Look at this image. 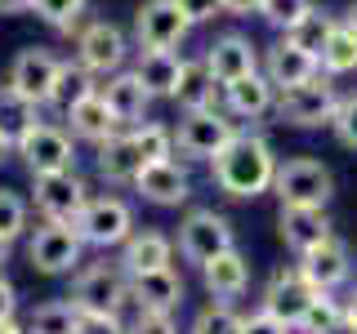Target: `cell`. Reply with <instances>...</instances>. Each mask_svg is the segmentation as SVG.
Listing matches in <instances>:
<instances>
[{
	"mask_svg": "<svg viewBox=\"0 0 357 334\" xmlns=\"http://www.w3.org/2000/svg\"><path fill=\"white\" fill-rule=\"evenodd\" d=\"M277 165L282 161H277L273 143H268L264 134L241 129L237 138L210 161V183H215L223 196H232V200H255V196L273 192Z\"/></svg>",
	"mask_w": 357,
	"mask_h": 334,
	"instance_id": "1",
	"label": "cell"
},
{
	"mask_svg": "<svg viewBox=\"0 0 357 334\" xmlns=\"http://www.w3.org/2000/svg\"><path fill=\"white\" fill-rule=\"evenodd\" d=\"M63 72H67V58H63V54L45 49V45H27V49H18V54H14L5 85L14 89L18 98H27L31 107H50V103H54V94H59Z\"/></svg>",
	"mask_w": 357,
	"mask_h": 334,
	"instance_id": "2",
	"label": "cell"
},
{
	"mask_svg": "<svg viewBox=\"0 0 357 334\" xmlns=\"http://www.w3.org/2000/svg\"><path fill=\"white\" fill-rule=\"evenodd\" d=\"M237 134H241V125L223 107L183 111V116H178V125H174V156H183V161H206L210 165L232 138H237Z\"/></svg>",
	"mask_w": 357,
	"mask_h": 334,
	"instance_id": "3",
	"label": "cell"
},
{
	"mask_svg": "<svg viewBox=\"0 0 357 334\" xmlns=\"http://www.w3.org/2000/svg\"><path fill=\"white\" fill-rule=\"evenodd\" d=\"M72 299L81 312H98V317H121V308L130 303V276L121 272V263H81L72 276Z\"/></svg>",
	"mask_w": 357,
	"mask_h": 334,
	"instance_id": "4",
	"label": "cell"
},
{
	"mask_svg": "<svg viewBox=\"0 0 357 334\" xmlns=\"http://www.w3.org/2000/svg\"><path fill=\"white\" fill-rule=\"evenodd\" d=\"M273 192L282 205H304V209H326L335 196V174L317 156H290L286 165H277Z\"/></svg>",
	"mask_w": 357,
	"mask_h": 334,
	"instance_id": "5",
	"label": "cell"
},
{
	"mask_svg": "<svg viewBox=\"0 0 357 334\" xmlns=\"http://www.w3.org/2000/svg\"><path fill=\"white\" fill-rule=\"evenodd\" d=\"M126 58H130V36L116 22L94 18V22L76 27V67H85L94 81H107V76L126 72Z\"/></svg>",
	"mask_w": 357,
	"mask_h": 334,
	"instance_id": "6",
	"label": "cell"
},
{
	"mask_svg": "<svg viewBox=\"0 0 357 334\" xmlns=\"http://www.w3.org/2000/svg\"><path fill=\"white\" fill-rule=\"evenodd\" d=\"M237 245V232H232V223L228 214H219V209H188L183 223H178V241H174V250H178V259L183 263H197V267H206L210 259H219L223 250H232Z\"/></svg>",
	"mask_w": 357,
	"mask_h": 334,
	"instance_id": "7",
	"label": "cell"
},
{
	"mask_svg": "<svg viewBox=\"0 0 357 334\" xmlns=\"http://www.w3.org/2000/svg\"><path fill=\"white\" fill-rule=\"evenodd\" d=\"M14 156L27 165L31 178H40V174H63V170H76V138L67 134V125L36 120V125H31V129L14 143Z\"/></svg>",
	"mask_w": 357,
	"mask_h": 334,
	"instance_id": "8",
	"label": "cell"
},
{
	"mask_svg": "<svg viewBox=\"0 0 357 334\" xmlns=\"http://www.w3.org/2000/svg\"><path fill=\"white\" fill-rule=\"evenodd\" d=\"M340 98L344 94L335 89V81H331L326 72H317L312 81L277 94V116H282L286 125H295V129H321V125H331V120H335Z\"/></svg>",
	"mask_w": 357,
	"mask_h": 334,
	"instance_id": "9",
	"label": "cell"
},
{
	"mask_svg": "<svg viewBox=\"0 0 357 334\" xmlns=\"http://www.w3.org/2000/svg\"><path fill=\"white\" fill-rule=\"evenodd\" d=\"M76 232H81V241L89 250H121L130 237H134V209L126 196H89V205L81 209V218H76Z\"/></svg>",
	"mask_w": 357,
	"mask_h": 334,
	"instance_id": "10",
	"label": "cell"
},
{
	"mask_svg": "<svg viewBox=\"0 0 357 334\" xmlns=\"http://www.w3.org/2000/svg\"><path fill=\"white\" fill-rule=\"evenodd\" d=\"M85 250L89 245L81 241L76 223H40L27 241V259L40 276H67L85 263Z\"/></svg>",
	"mask_w": 357,
	"mask_h": 334,
	"instance_id": "11",
	"label": "cell"
},
{
	"mask_svg": "<svg viewBox=\"0 0 357 334\" xmlns=\"http://www.w3.org/2000/svg\"><path fill=\"white\" fill-rule=\"evenodd\" d=\"M31 205L45 223H76L81 209L89 205V183L76 170L63 174H40L31 178Z\"/></svg>",
	"mask_w": 357,
	"mask_h": 334,
	"instance_id": "12",
	"label": "cell"
},
{
	"mask_svg": "<svg viewBox=\"0 0 357 334\" xmlns=\"http://www.w3.org/2000/svg\"><path fill=\"white\" fill-rule=\"evenodd\" d=\"M188 31H192V22L174 0H143L134 14V45L139 49H178Z\"/></svg>",
	"mask_w": 357,
	"mask_h": 334,
	"instance_id": "13",
	"label": "cell"
},
{
	"mask_svg": "<svg viewBox=\"0 0 357 334\" xmlns=\"http://www.w3.org/2000/svg\"><path fill=\"white\" fill-rule=\"evenodd\" d=\"M312 299H317V289L308 285V276L299 272V263L295 267H277V272L268 276L264 294H259V312H268V317H277L282 326L295 330Z\"/></svg>",
	"mask_w": 357,
	"mask_h": 334,
	"instance_id": "14",
	"label": "cell"
},
{
	"mask_svg": "<svg viewBox=\"0 0 357 334\" xmlns=\"http://www.w3.org/2000/svg\"><path fill=\"white\" fill-rule=\"evenodd\" d=\"M201 63L210 67V76H215L219 85H232V81H241V76L259 72L264 54H259V45H255L250 36H241V31H223V36H215L206 45Z\"/></svg>",
	"mask_w": 357,
	"mask_h": 334,
	"instance_id": "15",
	"label": "cell"
},
{
	"mask_svg": "<svg viewBox=\"0 0 357 334\" xmlns=\"http://www.w3.org/2000/svg\"><path fill=\"white\" fill-rule=\"evenodd\" d=\"M134 192H139L148 205H161V209H178L188 205L192 196V174H188V161H156L148 165L139 178H134Z\"/></svg>",
	"mask_w": 357,
	"mask_h": 334,
	"instance_id": "16",
	"label": "cell"
},
{
	"mask_svg": "<svg viewBox=\"0 0 357 334\" xmlns=\"http://www.w3.org/2000/svg\"><path fill=\"white\" fill-rule=\"evenodd\" d=\"M299 272L308 276V285L317 294H335L353 276V254L340 237H326L321 245H312L308 254H299Z\"/></svg>",
	"mask_w": 357,
	"mask_h": 334,
	"instance_id": "17",
	"label": "cell"
},
{
	"mask_svg": "<svg viewBox=\"0 0 357 334\" xmlns=\"http://www.w3.org/2000/svg\"><path fill=\"white\" fill-rule=\"evenodd\" d=\"M116 263L130 281L148 276V272H161V267H174V237H165L156 228H134V237L116 250Z\"/></svg>",
	"mask_w": 357,
	"mask_h": 334,
	"instance_id": "18",
	"label": "cell"
},
{
	"mask_svg": "<svg viewBox=\"0 0 357 334\" xmlns=\"http://www.w3.org/2000/svg\"><path fill=\"white\" fill-rule=\"evenodd\" d=\"M63 125H67V134H72L76 143H89V148H103L107 138H116V134H121V120L112 116V107L103 103L98 89L63 111Z\"/></svg>",
	"mask_w": 357,
	"mask_h": 334,
	"instance_id": "19",
	"label": "cell"
},
{
	"mask_svg": "<svg viewBox=\"0 0 357 334\" xmlns=\"http://www.w3.org/2000/svg\"><path fill=\"white\" fill-rule=\"evenodd\" d=\"M223 111L232 120H264L268 111H277V85L264 76V67L232 85H223Z\"/></svg>",
	"mask_w": 357,
	"mask_h": 334,
	"instance_id": "20",
	"label": "cell"
},
{
	"mask_svg": "<svg viewBox=\"0 0 357 334\" xmlns=\"http://www.w3.org/2000/svg\"><path fill=\"white\" fill-rule=\"evenodd\" d=\"M98 94H103V103L112 107V116L121 120V129L143 125V120H148L152 94L143 89L139 76H134V67H126V72H116V76H107V81L98 85Z\"/></svg>",
	"mask_w": 357,
	"mask_h": 334,
	"instance_id": "21",
	"label": "cell"
},
{
	"mask_svg": "<svg viewBox=\"0 0 357 334\" xmlns=\"http://www.w3.org/2000/svg\"><path fill=\"white\" fill-rule=\"evenodd\" d=\"M201 285H206V294L215 303H232V299H241L250 289V259L232 245V250H223L219 259L201 267Z\"/></svg>",
	"mask_w": 357,
	"mask_h": 334,
	"instance_id": "22",
	"label": "cell"
},
{
	"mask_svg": "<svg viewBox=\"0 0 357 334\" xmlns=\"http://www.w3.org/2000/svg\"><path fill=\"white\" fill-rule=\"evenodd\" d=\"M277 232H282V241H286L290 254H308L312 245H321L326 237H335L326 209H304V205H282V214H277Z\"/></svg>",
	"mask_w": 357,
	"mask_h": 334,
	"instance_id": "23",
	"label": "cell"
},
{
	"mask_svg": "<svg viewBox=\"0 0 357 334\" xmlns=\"http://www.w3.org/2000/svg\"><path fill=\"white\" fill-rule=\"evenodd\" d=\"M183 294H188V285L178 276V267H161V272H148V276L130 281V303L148 308V312H178Z\"/></svg>",
	"mask_w": 357,
	"mask_h": 334,
	"instance_id": "24",
	"label": "cell"
},
{
	"mask_svg": "<svg viewBox=\"0 0 357 334\" xmlns=\"http://www.w3.org/2000/svg\"><path fill=\"white\" fill-rule=\"evenodd\" d=\"M94 170L112 187H126V183L134 187V178L143 174V156H139V148H134L130 129H121L116 138H107L103 148H94Z\"/></svg>",
	"mask_w": 357,
	"mask_h": 334,
	"instance_id": "25",
	"label": "cell"
},
{
	"mask_svg": "<svg viewBox=\"0 0 357 334\" xmlns=\"http://www.w3.org/2000/svg\"><path fill=\"white\" fill-rule=\"evenodd\" d=\"M317 72H321V63L312 58V54L295 49L290 40H277L273 49H264V76L277 85V94H282V89L304 85V81H312Z\"/></svg>",
	"mask_w": 357,
	"mask_h": 334,
	"instance_id": "26",
	"label": "cell"
},
{
	"mask_svg": "<svg viewBox=\"0 0 357 334\" xmlns=\"http://www.w3.org/2000/svg\"><path fill=\"white\" fill-rule=\"evenodd\" d=\"M183 63L174 49H139V63H134V76L143 81L152 98H174L178 76H183Z\"/></svg>",
	"mask_w": 357,
	"mask_h": 334,
	"instance_id": "27",
	"label": "cell"
},
{
	"mask_svg": "<svg viewBox=\"0 0 357 334\" xmlns=\"http://www.w3.org/2000/svg\"><path fill=\"white\" fill-rule=\"evenodd\" d=\"M174 103L183 111H210L223 103V85L210 76V67L201 58H188L183 76H178V89H174Z\"/></svg>",
	"mask_w": 357,
	"mask_h": 334,
	"instance_id": "28",
	"label": "cell"
},
{
	"mask_svg": "<svg viewBox=\"0 0 357 334\" xmlns=\"http://www.w3.org/2000/svg\"><path fill=\"white\" fill-rule=\"evenodd\" d=\"M81 326V308L72 303V299H50V303H40L36 312L27 317V334H76Z\"/></svg>",
	"mask_w": 357,
	"mask_h": 334,
	"instance_id": "29",
	"label": "cell"
},
{
	"mask_svg": "<svg viewBox=\"0 0 357 334\" xmlns=\"http://www.w3.org/2000/svg\"><path fill=\"white\" fill-rule=\"evenodd\" d=\"M321 72L331 76H349L357 72V31L353 27H344V22H335V31H331V40H326V49H321Z\"/></svg>",
	"mask_w": 357,
	"mask_h": 334,
	"instance_id": "30",
	"label": "cell"
},
{
	"mask_svg": "<svg viewBox=\"0 0 357 334\" xmlns=\"http://www.w3.org/2000/svg\"><path fill=\"white\" fill-rule=\"evenodd\" d=\"M335 14H326V9H312L308 18H299L295 27L286 31V40L295 45V49H304V54H312V58H321V49H326V40H331V31H335Z\"/></svg>",
	"mask_w": 357,
	"mask_h": 334,
	"instance_id": "31",
	"label": "cell"
},
{
	"mask_svg": "<svg viewBox=\"0 0 357 334\" xmlns=\"http://www.w3.org/2000/svg\"><path fill=\"white\" fill-rule=\"evenodd\" d=\"M245 317L232 303H206L192 317V326H188V334H241Z\"/></svg>",
	"mask_w": 357,
	"mask_h": 334,
	"instance_id": "32",
	"label": "cell"
},
{
	"mask_svg": "<svg viewBox=\"0 0 357 334\" xmlns=\"http://www.w3.org/2000/svg\"><path fill=\"white\" fill-rule=\"evenodd\" d=\"M344 321V299H335V294H317L308 303V312L299 317V326L295 334H326L331 326H340Z\"/></svg>",
	"mask_w": 357,
	"mask_h": 334,
	"instance_id": "33",
	"label": "cell"
},
{
	"mask_svg": "<svg viewBox=\"0 0 357 334\" xmlns=\"http://www.w3.org/2000/svg\"><path fill=\"white\" fill-rule=\"evenodd\" d=\"M27 214H31L27 196L14 192V187H0V241L14 245L22 232H27Z\"/></svg>",
	"mask_w": 357,
	"mask_h": 334,
	"instance_id": "34",
	"label": "cell"
},
{
	"mask_svg": "<svg viewBox=\"0 0 357 334\" xmlns=\"http://www.w3.org/2000/svg\"><path fill=\"white\" fill-rule=\"evenodd\" d=\"M85 5L89 0H36V14L40 22H50L54 31H76L81 27V18H85Z\"/></svg>",
	"mask_w": 357,
	"mask_h": 334,
	"instance_id": "35",
	"label": "cell"
},
{
	"mask_svg": "<svg viewBox=\"0 0 357 334\" xmlns=\"http://www.w3.org/2000/svg\"><path fill=\"white\" fill-rule=\"evenodd\" d=\"M94 76L85 72V67H76L72 58H67V72H63V81H59V94H54V103L50 107H59V111H67L72 103H81L85 94H94Z\"/></svg>",
	"mask_w": 357,
	"mask_h": 334,
	"instance_id": "36",
	"label": "cell"
},
{
	"mask_svg": "<svg viewBox=\"0 0 357 334\" xmlns=\"http://www.w3.org/2000/svg\"><path fill=\"white\" fill-rule=\"evenodd\" d=\"M308 14H312V0H264L259 5V18L273 22L277 31H290L299 18H308Z\"/></svg>",
	"mask_w": 357,
	"mask_h": 334,
	"instance_id": "37",
	"label": "cell"
},
{
	"mask_svg": "<svg viewBox=\"0 0 357 334\" xmlns=\"http://www.w3.org/2000/svg\"><path fill=\"white\" fill-rule=\"evenodd\" d=\"M331 129H335V138H340L344 148H357V94H344V98H340Z\"/></svg>",
	"mask_w": 357,
	"mask_h": 334,
	"instance_id": "38",
	"label": "cell"
},
{
	"mask_svg": "<svg viewBox=\"0 0 357 334\" xmlns=\"http://www.w3.org/2000/svg\"><path fill=\"white\" fill-rule=\"evenodd\" d=\"M130 334H178V321H174V312H148V308H139L134 312V321H126Z\"/></svg>",
	"mask_w": 357,
	"mask_h": 334,
	"instance_id": "39",
	"label": "cell"
},
{
	"mask_svg": "<svg viewBox=\"0 0 357 334\" xmlns=\"http://www.w3.org/2000/svg\"><path fill=\"white\" fill-rule=\"evenodd\" d=\"M76 334H130V326L121 317H98V312H81Z\"/></svg>",
	"mask_w": 357,
	"mask_h": 334,
	"instance_id": "40",
	"label": "cell"
},
{
	"mask_svg": "<svg viewBox=\"0 0 357 334\" xmlns=\"http://www.w3.org/2000/svg\"><path fill=\"white\" fill-rule=\"evenodd\" d=\"M174 5L188 14V22H192V27H197V22H210V18H219V14H223L219 0H174Z\"/></svg>",
	"mask_w": 357,
	"mask_h": 334,
	"instance_id": "41",
	"label": "cell"
},
{
	"mask_svg": "<svg viewBox=\"0 0 357 334\" xmlns=\"http://www.w3.org/2000/svg\"><path fill=\"white\" fill-rule=\"evenodd\" d=\"M241 334H295V330L282 326L277 317H268V312H250V317H245V326H241Z\"/></svg>",
	"mask_w": 357,
	"mask_h": 334,
	"instance_id": "42",
	"label": "cell"
},
{
	"mask_svg": "<svg viewBox=\"0 0 357 334\" xmlns=\"http://www.w3.org/2000/svg\"><path fill=\"white\" fill-rule=\"evenodd\" d=\"M14 312H18V289H14V281H9L5 272H0V321H14Z\"/></svg>",
	"mask_w": 357,
	"mask_h": 334,
	"instance_id": "43",
	"label": "cell"
},
{
	"mask_svg": "<svg viewBox=\"0 0 357 334\" xmlns=\"http://www.w3.org/2000/svg\"><path fill=\"white\" fill-rule=\"evenodd\" d=\"M219 5H223V14H228V18H250V14H259L264 0H219Z\"/></svg>",
	"mask_w": 357,
	"mask_h": 334,
	"instance_id": "44",
	"label": "cell"
},
{
	"mask_svg": "<svg viewBox=\"0 0 357 334\" xmlns=\"http://www.w3.org/2000/svg\"><path fill=\"white\" fill-rule=\"evenodd\" d=\"M36 0H0V14H31Z\"/></svg>",
	"mask_w": 357,
	"mask_h": 334,
	"instance_id": "45",
	"label": "cell"
},
{
	"mask_svg": "<svg viewBox=\"0 0 357 334\" xmlns=\"http://www.w3.org/2000/svg\"><path fill=\"white\" fill-rule=\"evenodd\" d=\"M344 317H349L353 326H357V285L349 289V299H344Z\"/></svg>",
	"mask_w": 357,
	"mask_h": 334,
	"instance_id": "46",
	"label": "cell"
},
{
	"mask_svg": "<svg viewBox=\"0 0 357 334\" xmlns=\"http://www.w3.org/2000/svg\"><path fill=\"white\" fill-rule=\"evenodd\" d=\"M9 156H14V138H9V134H0V165H5Z\"/></svg>",
	"mask_w": 357,
	"mask_h": 334,
	"instance_id": "47",
	"label": "cell"
},
{
	"mask_svg": "<svg viewBox=\"0 0 357 334\" xmlns=\"http://www.w3.org/2000/svg\"><path fill=\"white\" fill-rule=\"evenodd\" d=\"M340 22H344V27H353V31H357V0H353L349 9H344V18H340Z\"/></svg>",
	"mask_w": 357,
	"mask_h": 334,
	"instance_id": "48",
	"label": "cell"
},
{
	"mask_svg": "<svg viewBox=\"0 0 357 334\" xmlns=\"http://www.w3.org/2000/svg\"><path fill=\"white\" fill-rule=\"evenodd\" d=\"M326 334H357V326H353V321H349V317H344V321H340V326H331Z\"/></svg>",
	"mask_w": 357,
	"mask_h": 334,
	"instance_id": "49",
	"label": "cell"
},
{
	"mask_svg": "<svg viewBox=\"0 0 357 334\" xmlns=\"http://www.w3.org/2000/svg\"><path fill=\"white\" fill-rule=\"evenodd\" d=\"M0 334H27V330H22L18 321H0Z\"/></svg>",
	"mask_w": 357,
	"mask_h": 334,
	"instance_id": "50",
	"label": "cell"
},
{
	"mask_svg": "<svg viewBox=\"0 0 357 334\" xmlns=\"http://www.w3.org/2000/svg\"><path fill=\"white\" fill-rule=\"evenodd\" d=\"M9 254H14V245H9V241H0V272H5V263H9Z\"/></svg>",
	"mask_w": 357,
	"mask_h": 334,
	"instance_id": "51",
	"label": "cell"
}]
</instances>
